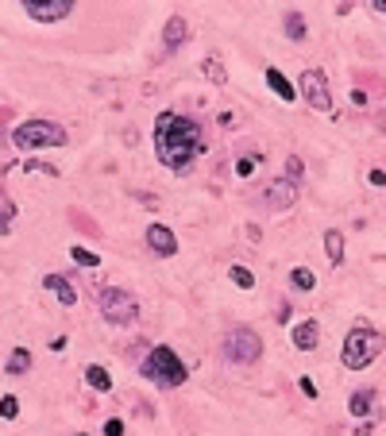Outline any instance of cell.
<instances>
[{
    "label": "cell",
    "mask_w": 386,
    "mask_h": 436,
    "mask_svg": "<svg viewBox=\"0 0 386 436\" xmlns=\"http://www.w3.org/2000/svg\"><path fill=\"white\" fill-rule=\"evenodd\" d=\"M155 151H159L162 166L186 174V170L193 166V159L205 151V132H201V124L189 120V116L159 112V120H155Z\"/></svg>",
    "instance_id": "cell-1"
},
{
    "label": "cell",
    "mask_w": 386,
    "mask_h": 436,
    "mask_svg": "<svg viewBox=\"0 0 386 436\" xmlns=\"http://www.w3.org/2000/svg\"><path fill=\"white\" fill-rule=\"evenodd\" d=\"M383 347H386V336L375 329V324H356V329L348 332V340H344V367L348 371H363V367H371L378 356H383Z\"/></svg>",
    "instance_id": "cell-2"
},
{
    "label": "cell",
    "mask_w": 386,
    "mask_h": 436,
    "mask_svg": "<svg viewBox=\"0 0 386 436\" xmlns=\"http://www.w3.org/2000/svg\"><path fill=\"white\" fill-rule=\"evenodd\" d=\"M143 374L151 378L155 386H162V390H174V386L186 383V363L178 359L174 347L155 344L151 351H147V359H143Z\"/></svg>",
    "instance_id": "cell-3"
},
{
    "label": "cell",
    "mask_w": 386,
    "mask_h": 436,
    "mask_svg": "<svg viewBox=\"0 0 386 436\" xmlns=\"http://www.w3.org/2000/svg\"><path fill=\"white\" fill-rule=\"evenodd\" d=\"M12 143L19 151H35V147H62L66 128L51 124V120H27V124L12 128Z\"/></svg>",
    "instance_id": "cell-4"
},
{
    "label": "cell",
    "mask_w": 386,
    "mask_h": 436,
    "mask_svg": "<svg viewBox=\"0 0 386 436\" xmlns=\"http://www.w3.org/2000/svg\"><path fill=\"white\" fill-rule=\"evenodd\" d=\"M259 356H263V344H259V336H255L247 324H240V329H228V332H225V359H228V363L252 367Z\"/></svg>",
    "instance_id": "cell-5"
},
{
    "label": "cell",
    "mask_w": 386,
    "mask_h": 436,
    "mask_svg": "<svg viewBox=\"0 0 386 436\" xmlns=\"http://www.w3.org/2000/svg\"><path fill=\"white\" fill-rule=\"evenodd\" d=\"M100 313H105L108 324H135L139 321V302H135L128 290H116V286H108L105 294H100Z\"/></svg>",
    "instance_id": "cell-6"
},
{
    "label": "cell",
    "mask_w": 386,
    "mask_h": 436,
    "mask_svg": "<svg viewBox=\"0 0 386 436\" xmlns=\"http://www.w3.org/2000/svg\"><path fill=\"white\" fill-rule=\"evenodd\" d=\"M297 89H301V97H306V105L313 108V112H333V93H328L324 70H306Z\"/></svg>",
    "instance_id": "cell-7"
},
{
    "label": "cell",
    "mask_w": 386,
    "mask_h": 436,
    "mask_svg": "<svg viewBox=\"0 0 386 436\" xmlns=\"http://www.w3.org/2000/svg\"><path fill=\"white\" fill-rule=\"evenodd\" d=\"M24 12L35 24H58L73 12V0H24Z\"/></svg>",
    "instance_id": "cell-8"
},
{
    "label": "cell",
    "mask_w": 386,
    "mask_h": 436,
    "mask_svg": "<svg viewBox=\"0 0 386 436\" xmlns=\"http://www.w3.org/2000/svg\"><path fill=\"white\" fill-rule=\"evenodd\" d=\"M297 201V182H290L286 174H282V178H274L267 186V193H263V205L267 209H274V213H279V209H290Z\"/></svg>",
    "instance_id": "cell-9"
},
{
    "label": "cell",
    "mask_w": 386,
    "mask_h": 436,
    "mask_svg": "<svg viewBox=\"0 0 386 436\" xmlns=\"http://www.w3.org/2000/svg\"><path fill=\"white\" fill-rule=\"evenodd\" d=\"M147 247L155 251V255H174V251H178V236H174L170 228H166V224H147Z\"/></svg>",
    "instance_id": "cell-10"
},
{
    "label": "cell",
    "mask_w": 386,
    "mask_h": 436,
    "mask_svg": "<svg viewBox=\"0 0 386 436\" xmlns=\"http://www.w3.org/2000/svg\"><path fill=\"white\" fill-rule=\"evenodd\" d=\"M317 340H321V324H317V321L294 324V347H297V351H313Z\"/></svg>",
    "instance_id": "cell-11"
},
{
    "label": "cell",
    "mask_w": 386,
    "mask_h": 436,
    "mask_svg": "<svg viewBox=\"0 0 386 436\" xmlns=\"http://www.w3.org/2000/svg\"><path fill=\"white\" fill-rule=\"evenodd\" d=\"M43 286H46V290H51V294H54V297H58V302H62V305H66V309H70V305H73V302H78V294H73V286H70V282H66V278H62V274H46V278H43Z\"/></svg>",
    "instance_id": "cell-12"
},
{
    "label": "cell",
    "mask_w": 386,
    "mask_h": 436,
    "mask_svg": "<svg viewBox=\"0 0 386 436\" xmlns=\"http://www.w3.org/2000/svg\"><path fill=\"white\" fill-rule=\"evenodd\" d=\"M267 85H270L274 93H279V101H286V105H290V101H297V89L286 81V73H282V70H274V66L267 70Z\"/></svg>",
    "instance_id": "cell-13"
},
{
    "label": "cell",
    "mask_w": 386,
    "mask_h": 436,
    "mask_svg": "<svg viewBox=\"0 0 386 436\" xmlns=\"http://www.w3.org/2000/svg\"><path fill=\"white\" fill-rule=\"evenodd\" d=\"M324 255H328L333 267H340V263H344V232H336V228L324 232Z\"/></svg>",
    "instance_id": "cell-14"
},
{
    "label": "cell",
    "mask_w": 386,
    "mask_h": 436,
    "mask_svg": "<svg viewBox=\"0 0 386 436\" xmlns=\"http://www.w3.org/2000/svg\"><path fill=\"white\" fill-rule=\"evenodd\" d=\"M186 31H189V24H186L182 16H170V19H166V51H174V46L186 43V39H189Z\"/></svg>",
    "instance_id": "cell-15"
},
{
    "label": "cell",
    "mask_w": 386,
    "mask_h": 436,
    "mask_svg": "<svg viewBox=\"0 0 386 436\" xmlns=\"http://www.w3.org/2000/svg\"><path fill=\"white\" fill-rule=\"evenodd\" d=\"M348 410L356 413V417H371V413H375V390H356L348 401Z\"/></svg>",
    "instance_id": "cell-16"
},
{
    "label": "cell",
    "mask_w": 386,
    "mask_h": 436,
    "mask_svg": "<svg viewBox=\"0 0 386 436\" xmlns=\"http://www.w3.org/2000/svg\"><path fill=\"white\" fill-rule=\"evenodd\" d=\"M16 220H19V213H16V205H12L8 189H0V236H8Z\"/></svg>",
    "instance_id": "cell-17"
},
{
    "label": "cell",
    "mask_w": 386,
    "mask_h": 436,
    "mask_svg": "<svg viewBox=\"0 0 386 436\" xmlns=\"http://www.w3.org/2000/svg\"><path fill=\"white\" fill-rule=\"evenodd\" d=\"M201 70H205V78L213 81V85H225L228 81V70H225V62H220V54H205Z\"/></svg>",
    "instance_id": "cell-18"
},
{
    "label": "cell",
    "mask_w": 386,
    "mask_h": 436,
    "mask_svg": "<svg viewBox=\"0 0 386 436\" xmlns=\"http://www.w3.org/2000/svg\"><path fill=\"white\" fill-rule=\"evenodd\" d=\"M85 383H89L93 390H100V394H105V390H112V374H108L105 367H97V363H93V367H85Z\"/></svg>",
    "instance_id": "cell-19"
},
{
    "label": "cell",
    "mask_w": 386,
    "mask_h": 436,
    "mask_svg": "<svg viewBox=\"0 0 386 436\" xmlns=\"http://www.w3.org/2000/svg\"><path fill=\"white\" fill-rule=\"evenodd\" d=\"M27 371H31V351H27V347H16L8 356V374L19 378V374H27Z\"/></svg>",
    "instance_id": "cell-20"
},
{
    "label": "cell",
    "mask_w": 386,
    "mask_h": 436,
    "mask_svg": "<svg viewBox=\"0 0 386 436\" xmlns=\"http://www.w3.org/2000/svg\"><path fill=\"white\" fill-rule=\"evenodd\" d=\"M282 24H286V35L290 39H306V16H301V12H286V19H282Z\"/></svg>",
    "instance_id": "cell-21"
},
{
    "label": "cell",
    "mask_w": 386,
    "mask_h": 436,
    "mask_svg": "<svg viewBox=\"0 0 386 436\" xmlns=\"http://www.w3.org/2000/svg\"><path fill=\"white\" fill-rule=\"evenodd\" d=\"M290 282H294V290H306V294H309V290L317 286V278H313V270H309V267H294V270H290Z\"/></svg>",
    "instance_id": "cell-22"
},
{
    "label": "cell",
    "mask_w": 386,
    "mask_h": 436,
    "mask_svg": "<svg viewBox=\"0 0 386 436\" xmlns=\"http://www.w3.org/2000/svg\"><path fill=\"white\" fill-rule=\"evenodd\" d=\"M228 278H232L240 290H252V286H255V274L247 267H232V270H228Z\"/></svg>",
    "instance_id": "cell-23"
},
{
    "label": "cell",
    "mask_w": 386,
    "mask_h": 436,
    "mask_svg": "<svg viewBox=\"0 0 386 436\" xmlns=\"http://www.w3.org/2000/svg\"><path fill=\"white\" fill-rule=\"evenodd\" d=\"M70 255H73V263H78V267H97V263H100L97 251H85V247H70Z\"/></svg>",
    "instance_id": "cell-24"
},
{
    "label": "cell",
    "mask_w": 386,
    "mask_h": 436,
    "mask_svg": "<svg viewBox=\"0 0 386 436\" xmlns=\"http://www.w3.org/2000/svg\"><path fill=\"white\" fill-rule=\"evenodd\" d=\"M16 413H19V398H16V394H4V398H0V417H16Z\"/></svg>",
    "instance_id": "cell-25"
},
{
    "label": "cell",
    "mask_w": 386,
    "mask_h": 436,
    "mask_svg": "<svg viewBox=\"0 0 386 436\" xmlns=\"http://www.w3.org/2000/svg\"><path fill=\"white\" fill-rule=\"evenodd\" d=\"M301 174H306V166H301V159H297V155H290V159H286V178H290V182H297V178H301Z\"/></svg>",
    "instance_id": "cell-26"
},
{
    "label": "cell",
    "mask_w": 386,
    "mask_h": 436,
    "mask_svg": "<svg viewBox=\"0 0 386 436\" xmlns=\"http://www.w3.org/2000/svg\"><path fill=\"white\" fill-rule=\"evenodd\" d=\"M255 162H259V155H252V159H240V162H236V174H240V178H252Z\"/></svg>",
    "instance_id": "cell-27"
},
{
    "label": "cell",
    "mask_w": 386,
    "mask_h": 436,
    "mask_svg": "<svg viewBox=\"0 0 386 436\" xmlns=\"http://www.w3.org/2000/svg\"><path fill=\"white\" fill-rule=\"evenodd\" d=\"M105 436H124V421H105Z\"/></svg>",
    "instance_id": "cell-28"
},
{
    "label": "cell",
    "mask_w": 386,
    "mask_h": 436,
    "mask_svg": "<svg viewBox=\"0 0 386 436\" xmlns=\"http://www.w3.org/2000/svg\"><path fill=\"white\" fill-rule=\"evenodd\" d=\"M371 186H386V174H383V170H371Z\"/></svg>",
    "instance_id": "cell-29"
},
{
    "label": "cell",
    "mask_w": 386,
    "mask_h": 436,
    "mask_svg": "<svg viewBox=\"0 0 386 436\" xmlns=\"http://www.w3.org/2000/svg\"><path fill=\"white\" fill-rule=\"evenodd\" d=\"M301 390H306L309 398H317V386H313V378H301Z\"/></svg>",
    "instance_id": "cell-30"
},
{
    "label": "cell",
    "mask_w": 386,
    "mask_h": 436,
    "mask_svg": "<svg viewBox=\"0 0 386 436\" xmlns=\"http://www.w3.org/2000/svg\"><path fill=\"white\" fill-rule=\"evenodd\" d=\"M375 12H386V0H375Z\"/></svg>",
    "instance_id": "cell-31"
}]
</instances>
